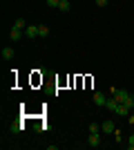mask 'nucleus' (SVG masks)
<instances>
[{"mask_svg":"<svg viewBox=\"0 0 134 150\" xmlns=\"http://www.w3.org/2000/svg\"><path fill=\"white\" fill-rule=\"evenodd\" d=\"M87 144L92 146V148H98V146H101V132H89Z\"/></svg>","mask_w":134,"mask_h":150,"instance_id":"f257e3e1","label":"nucleus"},{"mask_svg":"<svg viewBox=\"0 0 134 150\" xmlns=\"http://www.w3.org/2000/svg\"><path fill=\"white\" fill-rule=\"evenodd\" d=\"M114 130H116V125L112 123V121H103V123H101V132H103V134H112Z\"/></svg>","mask_w":134,"mask_h":150,"instance_id":"f03ea898","label":"nucleus"},{"mask_svg":"<svg viewBox=\"0 0 134 150\" xmlns=\"http://www.w3.org/2000/svg\"><path fill=\"white\" fill-rule=\"evenodd\" d=\"M94 103H96V105H101V108H105V103H107V96H105L103 92H96V94H94Z\"/></svg>","mask_w":134,"mask_h":150,"instance_id":"7ed1b4c3","label":"nucleus"},{"mask_svg":"<svg viewBox=\"0 0 134 150\" xmlns=\"http://www.w3.org/2000/svg\"><path fill=\"white\" fill-rule=\"evenodd\" d=\"M25 36H27V38H36V36H38V25H27Z\"/></svg>","mask_w":134,"mask_h":150,"instance_id":"20e7f679","label":"nucleus"},{"mask_svg":"<svg viewBox=\"0 0 134 150\" xmlns=\"http://www.w3.org/2000/svg\"><path fill=\"white\" fill-rule=\"evenodd\" d=\"M114 114H119V117H128V114H130V108L123 105V103H119V105H116V110H114Z\"/></svg>","mask_w":134,"mask_h":150,"instance_id":"39448f33","label":"nucleus"},{"mask_svg":"<svg viewBox=\"0 0 134 150\" xmlns=\"http://www.w3.org/2000/svg\"><path fill=\"white\" fill-rule=\"evenodd\" d=\"M9 38H11V40H20V38H22V29H18V27H11V31H9Z\"/></svg>","mask_w":134,"mask_h":150,"instance_id":"423d86ee","label":"nucleus"},{"mask_svg":"<svg viewBox=\"0 0 134 150\" xmlns=\"http://www.w3.org/2000/svg\"><path fill=\"white\" fill-rule=\"evenodd\" d=\"M130 92H125V90H116V94H114V99L119 101V103H123V101H125V96H128Z\"/></svg>","mask_w":134,"mask_h":150,"instance_id":"0eeeda50","label":"nucleus"},{"mask_svg":"<svg viewBox=\"0 0 134 150\" xmlns=\"http://www.w3.org/2000/svg\"><path fill=\"white\" fill-rule=\"evenodd\" d=\"M13 54H16V52H13L11 47H2V58H7V61H9V58H13Z\"/></svg>","mask_w":134,"mask_h":150,"instance_id":"6e6552de","label":"nucleus"},{"mask_svg":"<svg viewBox=\"0 0 134 150\" xmlns=\"http://www.w3.org/2000/svg\"><path fill=\"white\" fill-rule=\"evenodd\" d=\"M116 105H119V101H116L114 96H112V99H107V103H105V108H107V110H112V112L116 110Z\"/></svg>","mask_w":134,"mask_h":150,"instance_id":"1a4fd4ad","label":"nucleus"},{"mask_svg":"<svg viewBox=\"0 0 134 150\" xmlns=\"http://www.w3.org/2000/svg\"><path fill=\"white\" fill-rule=\"evenodd\" d=\"M38 36H40V38L49 36V27H47V25H38Z\"/></svg>","mask_w":134,"mask_h":150,"instance_id":"9d476101","label":"nucleus"},{"mask_svg":"<svg viewBox=\"0 0 134 150\" xmlns=\"http://www.w3.org/2000/svg\"><path fill=\"white\" fill-rule=\"evenodd\" d=\"M58 9H60V11H69V9H72L69 0H60V5H58Z\"/></svg>","mask_w":134,"mask_h":150,"instance_id":"9b49d317","label":"nucleus"},{"mask_svg":"<svg viewBox=\"0 0 134 150\" xmlns=\"http://www.w3.org/2000/svg\"><path fill=\"white\" fill-rule=\"evenodd\" d=\"M123 105H128V108H134V96H132V94H128V96H125V101H123Z\"/></svg>","mask_w":134,"mask_h":150,"instance_id":"f8f14e48","label":"nucleus"},{"mask_svg":"<svg viewBox=\"0 0 134 150\" xmlns=\"http://www.w3.org/2000/svg\"><path fill=\"white\" fill-rule=\"evenodd\" d=\"M9 132H11V134H18V132H20V123H18V121H16V123H11Z\"/></svg>","mask_w":134,"mask_h":150,"instance_id":"ddd939ff","label":"nucleus"},{"mask_svg":"<svg viewBox=\"0 0 134 150\" xmlns=\"http://www.w3.org/2000/svg\"><path fill=\"white\" fill-rule=\"evenodd\" d=\"M13 27H18V29H27V25H25V20H22V18L16 20V23H13Z\"/></svg>","mask_w":134,"mask_h":150,"instance_id":"4468645a","label":"nucleus"},{"mask_svg":"<svg viewBox=\"0 0 134 150\" xmlns=\"http://www.w3.org/2000/svg\"><path fill=\"white\" fill-rule=\"evenodd\" d=\"M128 146H130V150H134V132L130 134V139H128Z\"/></svg>","mask_w":134,"mask_h":150,"instance_id":"2eb2a0df","label":"nucleus"},{"mask_svg":"<svg viewBox=\"0 0 134 150\" xmlns=\"http://www.w3.org/2000/svg\"><path fill=\"white\" fill-rule=\"evenodd\" d=\"M47 5H49L51 9H54V7H58V5H60V0H47Z\"/></svg>","mask_w":134,"mask_h":150,"instance_id":"dca6fc26","label":"nucleus"},{"mask_svg":"<svg viewBox=\"0 0 134 150\" xmlns=\"http://www.w3.org/2000/svg\"><path fill=\"white\" fill-rule=\"evenodd\" d=\"M89 132H101V125H96V123H92V125H89Z\"/></svg>","mask_w":134,"mask_h":150,"instance_id":"f3484780","label":"nucleus"},{"mask_svg":"<svg viewBox=\"0 0 134 150\" xmlns=\"http://www.w3.org/2000/svg\"><path fill=\"white\" fill-rule=\"evenodd\" d=\"M96 5H98V7H105V5H107V0H96Z\"/></svg>","mask_w":134,"mask_h":150,"instance_id":"a211bd4d","label":"nucleus"}]
</instances>
